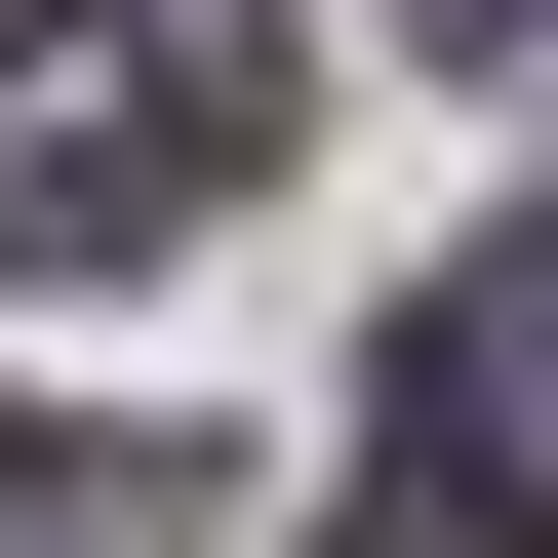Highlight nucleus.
I'll return each mask as SVG.
<instances>
[{
    "label": "nucleus",
    "instance_id": "nucleus-1",
    "mask_svg": "<svg viewBox=\"0 0 558 558\" xmlns=\"http://www.w3.org/2000/svg\"><path fill=\"white\" fill-rule=\"evenodd\" d=\"M199 199H240V0H120L0 81V279H160Z\"/></svg>",
    "mask_w": 558,
    "mask_h": 558
},
{
    "label": "nucleus",
    "instance_id": "nucleus-2",
    "mask_svg": "<svg viewBox=\"0 0 558 558\" xmlns=\"http://www.w3.org/2000/svg\"><path fill=\"white\" fill-rule=\"evenodd\" d=\"M399 478L558 558V199H519V240H439V319H399Z\"/></svg>",
    "mask_w": 558,
    "mask_h": 558
},
{
    "label": "nucleus",
    "instance_id": "nucleus-3",
    "mask_svg": "<svg viewBox=\"0 0 558 558\" xmlns=\"http://www.w3.org/2000/svg\"><path fill=\"white\" fill-rule=\"evenodd\" d=\"M439 40H558V0H439Z\"/></svg>",
    "mask_w": 558,
    "mask_h": 558
}]
</instances>
